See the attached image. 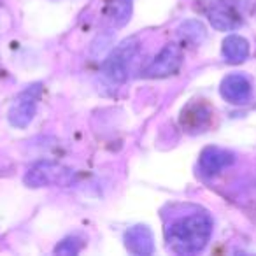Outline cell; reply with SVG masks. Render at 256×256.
Segmentation results:
<instances>
[{
	"mask_svg": "<svg viewBox=\"0 0 256 256\" xmlns=\"http://www.w3.org/2000/svg\"><path fill=\"white\" fill-rule=\"evenodd\" d=\"M220 93L234 106H246L252 96V84L244 74H230L221 81Z\"/></svg>",
	"mask_w": 256,
	"mask_h": 256,
	"instance_id": "8992f818",
	"label": "cell"
},
{
	"mask_svg": "<svg viewBox=\"0 0 256 256\" xmlns=\"http://www.w3.org/2000/svg\"><path fill=\"white\" fill-rule=\"evenodd\" d=\"M223 56L232 65L242 64L249 56V42L240 36H228L223 40Z\"/></svg>",
	"mask_w": 256,
	"mask_h": 256,
	"instance_id": "8fae6325",
	"label": "cell"
},
{
	"mask_svg": "<svg viewBox=\"0 0 256 256\" xmlns=\"http://www.w3.org/2000/svg\"><path fill=\"white\" fill-rule=\"evenodd\" d=\"M234 162H235L234 153H230L226 150H221V148L210 146L202 151V154L198 158V167L202 170V174L212 178V176L220 174L223 168L230 167Z\"/></svg>",
	"mask_w": 256,
	"mask_h": 256,
	"instance_id": "ba28073f",
	"label": "cell"
},
{
	"mask_svg": "<svg viewBox=\"0 0 256 256\" xmlns=\"http://www.w3.org/2000/svg\"><path fill=\"white\" fill-rule=\"evenodd\" d=\"M139 50V40L128 39L121 42L109 56L104 60L102 70L106 78H109L112 82H124L130 76V65H132L136 53Z\"/></svg>",
	"mask_w": 256,
	"mask_h": 256,
	"instance_id": "7a4b0ae2",
	"label": "cell"
},
{
	"mask_svg": "<svg viewBox=\"0 0 256 256\" xmlns=\"http://www.w3.org/2000/svg\"><path fill=\"white\" fill-rule=\"evenodd\" d=\"M81 238L78 237H67L64 238V240L60 242V244L56 246V249H54V252L56 254H67V256H74L78 254L79 251H81Z\"/></svg>",
	"mask_w": 256,
	"mask_h": 256,
	"instance_id": "5bb4252c",
	"label": "cell"
},
{
	"mask_svg": "<svg viewBox=\"0 0 256 256\" xmlns=\"http://www.w3.org/2000/svg\"><path fill=\"white\" fill-rule=\"evenodd\" d=\"M40 96V86H28L9 109V123L16 128H26L32 123L37 110V100Z\"/></svg>",
	"mask_w": 256,
	"mask_h": 256,
	"instance_id": "5b68a950",
	"label": "cell"
},
{
	"mask_svg": "<svg viewBox=\"0 0 256 256\" xmlns=\"http://www.w3.org/2000/svg\"><path fill=\"white\" fill-rule=\"evenodd\" d=\"M124 246L136 256H150L154 252L153 232L146 224H136L124 234Z\"/></svg>",
	"mask_w": 256,
	"mask_h": 256,
	"instance_id": "52a82bcc",
	"label": "cell"
},
{
	"mask_svg": "<svg viewBox=\"0 0 256 256\" xmlns=\"http://www.w3.org/2000/svg\"><path fill=\"white\" fill-rule=\"evenodd\" d=\"M184 54L178 44H165L162 51L153 58L150 65L144 70V78L150 79H162L176 76L182 67Z\"/></svg>",
	"mask_w": 256,
	"mask_h": 256,
	"instance_id": "3957f363",
	"label": "cell"
},
{
	"mask_svg": "<svg viewBox=\"0 0 256 256\" xmlns=\"http://www.w3.org/2000/svg\"><path fill=\"white\" fill-rule=\"evenodd\" d=\"M179 34H181V37L184 40L196 44L206 37V28H204L200 22H186L179 26Z\"/></svg>",
	"mask_w": 256,
	"mask_h": 256,
	"instance_id": "4fadbf2b",
	"label": "cell"
},
{
	"mask_svg": "<svg viewBox=\"0 0 256 256\" xmlns=\"http://www.w3.org/2000/svg\"><path fill=\"white\" fill-rule=\"evenodd\" d=\"M212 235V220L209 214L196 212L179 218L168 226V248L178 254H195L200 252Z\"/></svg>",
	"mask_w": 256,
	"mask_h": 256,
	"instance_id": "6da1fadb",
	"label": "cell"
},
{
	"mask_svg": "<svg viewBox=\"0 0 256 256\" xmlns=\"http://www.w3.org/2000/svg\"><path fill=\"white\" fill-rule=\"evenodd\" d=\"M134 0H106V18L114 26H124L130 22Z\"/></svg>",
	"mask_w": 256,
	"mask_h": 256,
	"instance_id": "7c38bea8",
	"label": "cell"
},
{
	"mask_svg": "<svg viewBox=\"0 0 256 256\" xmlns=\"http://www.w3.org/2000/svg\"><path fill=\"white\" fill-rule=\"evenodd\" d=\"M207 18H209L212 28L220 30V32H234L242 25V18L234 8L226 4H218L207 11Z\"/></svg>",
	"mask_w": 256,
	"mask_h": 256,
	"instance_id": "9c48e42d",
	"label": "cell"
},
{
	"mask_svg": "<svg viewBox=\"0 0 256 256\" xmlns=\"http://www.w3.org/2000/svg\"><path fill=\"white\" fill-rule=\"evenodd\" d=\"M210 123V109L202 102L190 104L181 112V124L188 132H202Z\"/></svg>",
	"mask_w": 256,
	"mask_h": 256,
	"instance_id": "30bf717a",
	"label": "cell"
},
{
	"mask_svg": "<svg viewBox=\"0 0 256 256\" xmlns=\"http://www.w3.org/2000/svg\"><path fill=\"white\" fill-rule=\"evenodd\" d=\"M70 179L72 174L68 168L51 162H40L26 172L25 184L30 188H42L50 184H67Z\"/></svg>",
	"mask_w": 256,
	"mask_h": 256,
	"instance_id": "277c9868",
	"label": "cell"
}]
</instances>
